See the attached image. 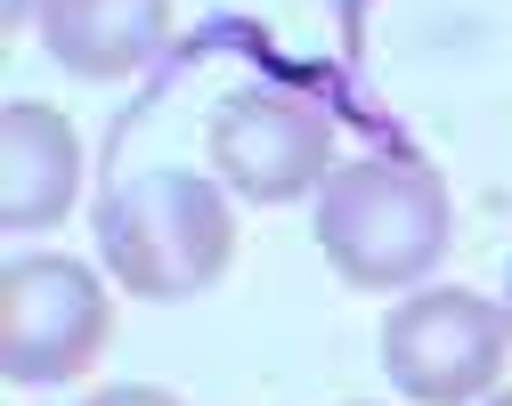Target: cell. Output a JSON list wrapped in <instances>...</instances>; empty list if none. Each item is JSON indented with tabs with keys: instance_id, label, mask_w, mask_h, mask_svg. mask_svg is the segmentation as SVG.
Wrapping results in <instances>:
<instances>
[{
	"instance_id": "277c9868",
	"label": "cell",
	"mask_w": 512,
	"mask_h": 406,
	"mask_svg": "<svg viewBox=\"0 0 512 406\" xmlns=\"http://www.w3.org/2000/svg\"><path fill=\"white\" fill-rule=\"evenodd\" d=\"M114 333V301L98 285V268L74 252H25L0 268V374L49 390L98 366Z\"/></svg>"
},
{
	"instance_id": "30bf717a",
	"label": "cell",
	"mask_w": 512,
	"mask_h": 406,
	"mask_svg": "<svg viewBox=\"0 0 512 406\" xmlns=\"http://www.w3.org/2000/svg\"><path fill=\"white\" fill-rule=\"evenodd\" d=\"M504 317H512V268H504Z\"/></svg>"
},
{
	"instance_id": "5b68a950",
	"label": "cell",
	"mask_w": 512,
	"mask_h": 406,
	"mask_svg": "<svg viewBox=\"0 0 512 406\" xmlns=\"http://www.w3.org/2000/svg\"><path fill=\"white\" fill-rule=\"evenodd\" d=\"M212 179L244 203H301L317 195L342 163H334V122L326 106H309L293 90H236L220 98L212 130H204Z\"/></svg>"
},
{
	"instance_id": "52a82bcc",
	"label": "cell",
	"mask_w": 512,
	"mask_h": 406,
	"mask_svg": "<svg viewBox=\"0 0 512 406\" xmlns=\"http://www.w3.org/2000/svg\"><path fill=\"white\" fill-rule=\"evenodd\" d=\"M33 25L74 82H131L171 41V0H41Z\"/></svg>"
},
{
	"instance_id": "6da1fadb",
	"label": "cell",
	"mask_w": 512,
	"mask_h": 406,
	"mask_svg": "<svg viewBox=\"0 0 512 406\" xmlns=\"http://www.w3.org/2000/svg\"><path fill=\"white\" fill-rule=\"evenodd\" d=\"M317 252L350 293H415L456 244L447 179L415 155H350L317 187Z\"/></svg>"
},
{
	"instance_id": "9c48e42d",
	"label": "cell",
	"mask_w": 512,
	"mask_h": 406,
	"mask_svg": "<svg viewBox=\"0 0 512 406\" xmlns=\"http://www.w3.org/2000/svg\"><path fill=\"white\" fill-rule=\"evenodd\" d=\"M41 17V0H0V33H25Z\"/></svg>"
},
{
	"instance_id": "ba28073f",
	"label": "cell",
	"mask_w": 512,
	"mask_h": 406,
	"mask_svg": "<svg viewBox=\"0 0 512 406\" xmlns=\"http://www.w3.org/2000/svg\"><path fill=\"white\" fill-rule=\"evenodd\" d=\"M82 406H187V398H171V390H155V382H114V390H98V398H82Z\"/></svg>"
},
{
	"instance_id": "7a4b0ae2",
	"label": "cell",
	"mask_w": 512,
	"mask_h": 406,
	"mask_svg": "<svg viewBox=\"0 0 512 406\" xmlns=\"http://www.w3.org/2000/svg\"><path fill=\"white\" fill-rule=\"evenodd\" d=\"M98 260L139 301H196L236 260L228 187L204 171H131L98 195Z\"/></svg>"
},
{
	"instance_id": "8fae6325",
	"label": "cell",
	"mask_w": 512,
	"mask_h": 406,
	"mask_svg": "<svg viewBox=\"0 0 512 406\" xmlns=\"http://www.w3.org/2000/svg\"><path fill=\"white\" fill-rule=\"evenodd\" d=\"M488 406H512V390H496V398H488Z\"/></svg>"
},
{
	"instance_id": "8992f818",
	"label": "cell",
	"mask_w": 512,
	"mask_h": 406,
	"mask_svg": "<svg viewBox=\"0 0 512 406\" xmlns=\"http://www.w3.org/2000/svg\"><path fill=\"white\" fill-rule=\"evenodd\" d=\"M82 195V130L41 106V98H17L0 106V228H57Z\"/></svg>"
},
{
	"instance_id": "3957f363",
	"label": "cell",
	"mask_w": 512,
	"mask_h": 406,
	"mask_svg": "<svg viewBox=\"0 0 512 406\" xmlns=\"http://www.w3.org/2000/svg\"><path fill=\"white\" fill-rule=\"evenodd\" d=\"M512 358V317L488 293L464 285H415L382 317V374L415 406H472L496 398Z\"/></svg>"
}]
</instances>
